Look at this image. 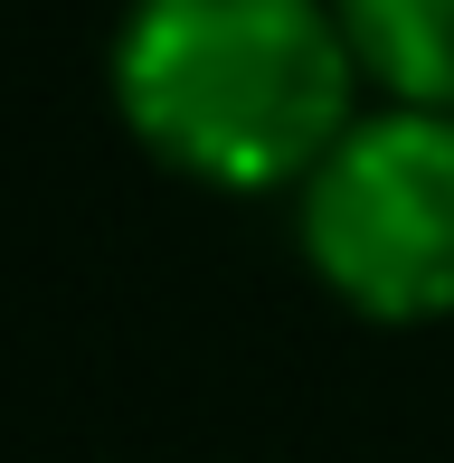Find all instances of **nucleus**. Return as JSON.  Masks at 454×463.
I'll list each match as a JSON object with an SVG mask.
<instances>
[{"instance_id": "7ed1b4c3", "label": "nucleus", "mask_w": 454, "mask_h": 463, "mask_svg": "<svg viewBox=\"0 0 454 463\" xmlns=\"http://www.w3.org/2000/svg\"><path fill=\"white\" fill-rule=\"evenodd\" d=\"M369 86L388 104H436L454 114V0H332Z\"/></svg>"}, {"instance_id": "f03ea898", "label": "nucleus", "mask_w": 454, "mask_h": 463, "mask_svg": "<svg viewBox=\"0 0 454 463\" xmlns=\"http://www.w3.org/2000/svg\"><path fill=\"white\" fill-rule=\"evenodd\" d=\"M303 265L369 322L454 312V114L379 104L294 189Z\"/></svg>"}, {"instance_id": "f257e3e1", "label": "nucleus", "mask_w": 454, "mask_h": 463, "mask_svg": "<svg viewBox=\"0 0 454 463\" xmlns=\"http://www.w3.org/2000/svg\"><path fill=\"white\" fill-rule=\"evenodd\" d=\"M360 76L332 0H133L114 29V114L209 189H303L360 123Z\"/></svg>"}]
</instances>
